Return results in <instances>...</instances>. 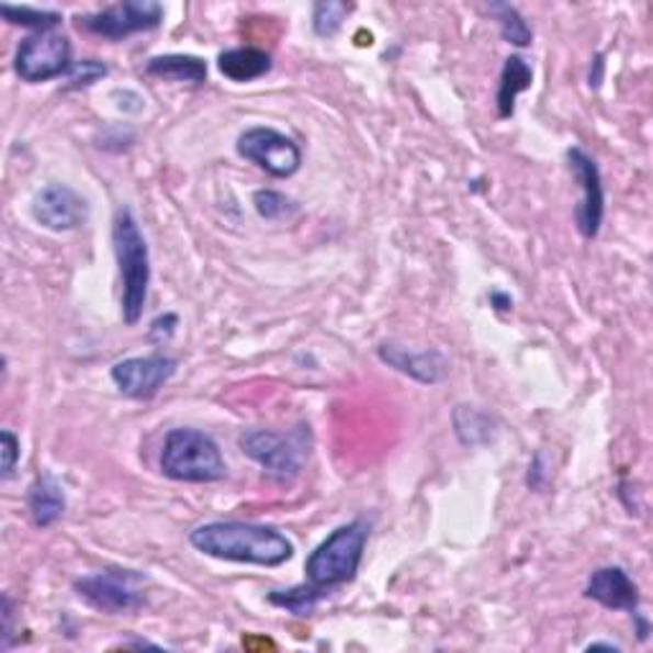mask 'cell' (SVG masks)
<instances>
[{"instance_id": "2", "label": "cell", "mask_w": 653, "mask_h": 653, "mask_svg": "<svg viewBox=\"0 0 653 653\" xmlns=\"http://www.w3.org/2000/svg\"><path fill=\"white\" fill-rule=\"evenodd\" d=\"M113 248L121 269V312L125 325H138L144 317L148 299V283H151V258L138 219L128 207H117L113 217Z\"/></svg>"}, {"instance_id": "19", "label": "cell", "mask_w": 653, "mask_h": 653, "mask_svg": "<svg viewBox=\"0 0 653 653\" xmlns=\"http://www.w3.org/2000/svg\"><path fill=\"white\" fill-rule=\"evenodd\" d=\"M325 595H327V589H319L306 582V585H299L291 589H273V593L269 595V603L291 612V616L304 618V616H312L314 608H317V603Z\"/></svg>"}, {"instance_id": "15", "label": "cell", "mask_w": 653, "mask_h": 653, "mask_svg": "<svg viewBox=\"0 0 653 653\" xmlns=\"http://www.w3.org/2000/svg\"><path fill=\"white\" fill-rule=\"evenodd\" d=\"M67 500H65V491L61 485L54 480L49 472H38V477L34 480L29 491V510L31 518L38 529H49L65 516Z\"/></svg>"}, {"instance_id": "11", "label": "cell", "mask_w": 653, "mask_h": 653, "mask_svg": "<svg viewBox=\"0 0 653 653\" xmlns=\"http://www.w3.org/2000/svg\"><path fill=\"white\" fill-rule=\"evenodd\" d=\"M177 368L179 363L174 358L154 352V356L121 360V363L110 368V378H113V383L123 396L148 401L177 375Z\"/></svg>"}, {"instance_id": "21", "label": "cell", "mask_w": 653, "mask_h": 653, "mask_svg": "<svg viewBox=\"0 0 653 653\" xmlns=\"http://www.w3.org/2000/svg\"><path fill=\"white\" fill-rule=\"evenodd\" d=\"M491 427H493L491 416L477 412V408L458 406V412H454V429H458V437L465 444L487 442V439H491V435H493Z\"/></svg>"}, {"instance_id": "7", "label": "cell", "mask_w": 653, "mask_h": 653, "mask_svg": "<svg viewBox=\"0 0 653 653\" xmlns=\"http://www.w3.org/2000/svg\"><path fill=\"white\" fill-rule=\"evenodd\" d=\"M240 450L250 460L263 468L266 475L281 483L294 480L302 472L304 462V442H299L294 435H279L269 429H248L240 435Z\"/></svg>"}, {"instance_id": "20", "label": "cell", "mask_w": 653, "mask_h": 653, "mask_svg": "<svg viewBox=\"0 0 653 653\" xmlns=\"http://www.w3.org/2000/svg\"><path fill=\"white\" fill-rule=\"evenodd\" d=\"M487 13H491L493 19L498 21L500 36L506 38L508 44L521 46V49H523V46L531 44V38H533L531 26L523 21V15L518 13L514 5H510V3H491V5H487Z\"/></svg>"}, {"instance_id": "10", "label": "cell", "mask_w": 653, "mask_h": 653, "mask_svg": "<svg viewBox=\"0 0 653 653\" xmlns=\"http://www.w3.org/2000/svg\"><path fill=\"white\" fill-rule=\"evenodd\" d=\"M566 161H570L572 177L577 179V184L582 189L577 207H574V223H577V230L582 233V238L593 240L597 238V233H600L603 217H605V189H603L600 169H597L593 156L585 154L577 146L566 151Z\"/></svg>"}, {"instance_id": "1", "label": "cell", "mask_w": 653, "mask_h": 653, "mask_svg": "<svg viewBox=\"0 0 653 653\" xmlns=\"http://www.w3.org/2000/svg\"><path fill=\"white\" fill-rule=\"evenodd\" d=\"M189 544L215 560L281 566L294 556V544L273 526L246 521H210L189 531Z\"/></svg>"}, {"instance_id": "5", "label": "cell", "mask_w": 653, "mask_h": 653, "mask_svg": "<svg viewBox=\"0 0 653 653\" xmlns=\"http://www.w3.org/2000/svg\"><path fill=\"white\" fill-rule=\"evenodd\" d=\"M140 582L144 577L133 570H105L80 577L75 582V589L90 608L108 616H121V612H136L146 605V597L138 589Z\"/></svg>"}, {"instance_id": "13", "label": "cell", "mask_w": 653, "mask_h": 653, "mask_svg": "<svg viewBox=\"0 0 653 653\" xmlns=\"http://www.w3.org/2000/svg\"><path fill=\"white\" fill-rule=\"evenodd\" d=\"M585 597L600 603L608 610L635 612L641 605L639 585H635L623 566H600V570H595L587 579Z\"/></svg>"}, {"instance_id": "8", "label": "cell", "mask_w": 653, "mask_h": 653, "mask_svg": "<svg viewBox=\"0 0 653 653\" xmlns=\"http://www.w3.org/2000/svg\"><path fill=\"white\" fill-rule=\"evenodd\" d=\"M238 154L277 179L294 177L302 167V148L283 133L256 125L238 136Z\"/></svg>"}, {"instance_id": "24", "label": "cell", "mask_w": 653, "mask_h": 653, "mask_svg": "<svg viewBox=\"0 0 653 653\" xmlns=\"http://www.w3.org/2000/svg\"><path fill=\"white\" fill-rule=\"evenodd\" d=\"M254 204L258 215L266 219H281L286 217L289 212H294V202H291L286 194L277 192V189H261V192H256Z\"/></svg>"}, {"instance_id": "16", "label": "cell", "mask_w": 653, "mask_h": 653, "mask_svg": "<svg viewBox=\"0 0 653 653\" xmlns=\"http://www.w3.org/2000/svg\"><path fill=\"white\" fill-rule=\"evenodd\" d=\"M533 82V69L529 61L518 54H510L503 65L500 82H498V94H495V105H498V117L508 121L516 113V100L518 94L526 92Z\"/></svg>"}, {"instance_id": "32", "label": "cell", "mask_w": 653, "mask_h": 653, "mask_svg": "<svg viewBox=\"0 0 653 653\" xmlns=\"http://www.w3.org/2000/svg\"><path fill=\"white\" fill-rule=\"evenodd\" d=\"M593 65H595V72H589V88H600V82H603V67H605L603 54H597Z\"/></svg>"}, {"instance_id": "14", "label": "cell", "mask_w": 653, "mask_h": 653, "mask_svg": "<svg viewBox=\"0 0 653 653\" xmlns=\"http://www.w3.org/2000/svg\"><path fill=\"white\" fill-rule=\"evenodd\" d=\"M378 358L383 360L385 365L396 368L398 373H404L408 378L419 383H439L447 373V360L439 350H406L401 345L385 342L378 348Z\"/></svg>"}, {"instance_id": "6", "label": "cell", "mask_w": 653, "mask_h": 653, "mask_svg": "<svg viewBox=\"0 0 653 653\" xmlns=\"http://www.w3.org/2000/svg\"><path fill=\"white\" fill-rule=\"evenodd\" d=\"M72 67V44L67 36L54 34V31H42V34L23 38L15 52V75L31 85L69 75Z\"/></svg>"}, {"instance_id": "18", "label": "cell", "mask_w": 653, "mask_h": 653, "mask_svg": "<svg viewBox=\"0 0 653 653\" xmlns=\"http://www.w3.org/2000/svg\"><path fill=\"white\" fill-rule=\"evenodd\" d=\"M146 75L169 82L202 85L207 82V61L192 57V54H164V57L148 59Z\"/></svg>"}, {"instance_id": "30", "label": "cell", "mask_w": 653, "mask_h": 653, "mask_svg": "<svg viewBox=\"0 0 653 653\" xmlns=\"http://www.w3.org/2000/svg\"><path fill=\"white\" fill-rule=\"evenodd\" d=\"M491 302H493V306L498 312H508V309H514V299H510L508 294H500V291H493L491 294Z\"/></svg>"}, {"instance_id": "29", "label": "cell", "mask_w": 653, "mask_h": 653, "mask_svg": "<svg viewBox=\"0 0 653 653\" xmlns=\"http://www.w3.org/2000/svg\"><path fill=\"white\" fill-rule=\"evenodd\" d=\"M541 462H544V458L537 454L529 468V477H526V483H529V487H533V491H541V487H544V480H547V470H544V465H541Z\"/></svg>"}, {"instance_id": "9", "label": "cell", "mask_w": 653, "mask_h": 653, "mask_svg": "<svg viewBox=\"0 0 653 653\" xmlns=\"http://www.w3.org/2000/svg\"><path fill=\"white\" fill-rule=\"evenodd\" d=\"M164 21V5L156 0H125L110 5L105 11L80 15V29L88 34L121 42V38L138 34V31L156 29Z\"/></svg>"}, {"instance_id": "31", "label": "cell", "mask_w": 653, "mask_h": 653, "mask_svg": "<svg viewBox=\"0 0 653 653\" xmlns=\"http://www.w3.org/2000/svg\"><path fill=\"white\" fill-rule=\"evenodd\" d=\"M631 616L635 618V633H639V639L641 641H649V633H651V623H649V620L643 618L639 610L631 612Z\"/></svg>"}, {"instance_id": "4", "label": "cell", "mask_w": 653, "mask_h": 653, "mask_svg": "<svg viewBox=\"0 0 653 653\" xmlns=\"http://www.w3.org/2000/svg\"><path fill=\"white\" fill-rule=\"evenodd\" d=\"M161 472L177 483H219L227 475L215 439L200 429H171L164 439Z\"/></svg>"}, {"instance_id": "28", "label": "cell", "mask_w": 653, "mask_h": 653, "mask_svg": "<svg viewBox=\"0 0 653 653\" xmlns=\"http://www.w3.org/2000/svg\"><path fill=\"white\" fill-rule=\"evenodd\" d=\"M13 646V603L11 597L3 595V651Z\"/></svg>"}, {"instance_id": "26", "label": "cell", "mask_w": 653, "mask_h": 653, "mask_svg": "<svg viewBox=\"0 0 653 653\" xmlns=\"http://www.w3.org/2000/svg\"><path fill=\"white\" fill-rule=\"evenodd\" d=\"M0 452H3V465H0L3 468V480H8L21 460V439L11 429H3V435H0Z\"/></svg>"}, {"instance_id": "12", "label": "cell", "mask_w": 653, "mask_h": 653, "mask_svg": "<svg viewBox=\"0 0 653 653\" xmlns=\"http://www.w3.org/2000/svg\"><path fill=\"white\" fill-rule=\"evenodd\" d=\"M34 217L54 233L77 230L88 223L90 204L67 184H46L34 200Z\"/></svg>"}, {"instance_id": "27", "label": "cell", "mask_w": 653, "mask_h": 653, "mask_svg": "<svg viewBox=\"0 0 653 653\" xmlns=\"http://www.w3.org/2000/svg\"><path fill=\"white\" fill-rule=\"evenodd\" d=\"M179 325V317L177 314H164V317H156L151 322V333H148V337H151V342L161 345L171 340V335H174V329Z\"/></svg>"}, {"instance_id": "17", "label": "cell", "mask_w": 653, "mask_h": 653, "mask_svg": "<svg viewBox=\"0 0 653 653\" xmlns=\"http://www.w3.org/2000/svg\"><path fill=\"white\" fill-rule=\"evenodd\" d=\"M217 67L227 80L254 82L258 77L271 72V54L254 49V46H240V49H227L219 54Z\"/></svg>"}, {"instance_id": "23", "label": "cell", "mask_w": 653, "mask_h": 653, "mask_svg": "<svg viewBox=\"0 0 653 653\" xmlns=\"http://www.w3.org/2000/svg\"><path fill=\"white\" fill-rule=\"evenodd\" d=\"M3 19L8 23H15V26H26V29H36L38 34L42 31H52L54 26H59L61 15L54 11H38V8H13V5H3L0 8Z\"/></svg>"}, {"instance_id": "25", "label": "cell", "mask_w": 653, "mask_h": 653, "mask_svg": "<svg viewBox=\"0 0 653 653\" xmlns=\"http://www.w3.org/2000/svg\"><path fill=\"white\" fill-rule=\"evenodd\" d=\"M108 75V67L102 65L98 59H82V61H75V67L69 69L67 75V90H82V88H90L102 77Z\"/></svg>"}, {"instance_id": "22", "label": "cell", "mask_w": 653, "mask_h": 653, "mask_svg": "<svg viewBox=\"0 0 653 653\" xmlns=\"http://www.w3.org/2000/svg\"><path fill=\"white\" fill-rule=\"evenodd\" d=\"M350 5L337 3V0H322L312 11V26L314 34L322 38H333L342 29V21L348 19Z\"/></svg>"}, {"instance_id": "3", "label": "cell", "mask_w": 653, "mask_h": 653, "mask_svg": "<svg viewBox=\"0 0 653 653\" xmlns=\"http://www.w3.org/2000/svg\"><path fill=\"white\" fill-rule=\"evenodd\" d=\"M368 537H371V526L360 518L335 529L306 560V582L329 593L333 587L356 579L363 564Z\"/></svg>"}, {"instance_id": "33", "label": "cell", "mask_w": 653, "mask_h": 653, "mask_svg": "<svg viewBox=\"0 0 653 653\" xmlns=\"http://www.w3.org/2000/svg\"><path fill=\"white\" fill-rule=\"evenodd\" d=\"M587 649H608V651H620V646H616V643H589Z\"/></svg>"}]
</instances>
